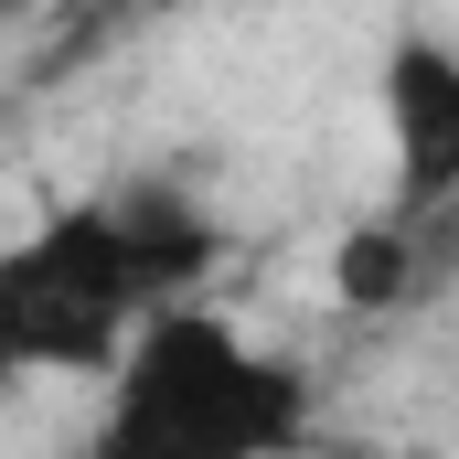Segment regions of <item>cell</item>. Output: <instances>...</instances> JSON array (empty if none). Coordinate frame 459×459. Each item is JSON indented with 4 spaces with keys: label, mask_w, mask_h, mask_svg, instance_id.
<instances>
[{
    "label": "cell",
    "mask_w": 459,
    "mask_h": 459,
    "mask_svg": "<svg viewBox=\"0 0 459 459\" xmlns=\"http://www.w3.org/2000/svg\"><path fill=\"white\" fill-rule=\"evenodd\" d=\"M97 22H128V11H160V0H86Z\"/></svg>",
    "instance_id": "cell-4"
},
{
    "label": "cell",
    "mask_w": 459,
    "mask_h": 459,
    "mask_svg": "<svg viewBox=\"0 0 459 459\" xmlns=\"http://www.w3.org/2000/svg\"><path fill=\"white\" fill-rule=\"evenodd\" d=\"M374 117L395 150V204H459V32H395L374 65Z\"/></svg>",
    "instance_id": "cell-3"
},
{
    "label": "cell",
    "mask_w": 459,
    "mask_h": 459,
    "mask_svg": "<svg viewBox=\"0 0 459 459\" xmlns=\"http://www.w3.org/2000/svg\"><path fill=\"white\" fill-rule=\"evenodd\" d=\"M321 428L310 374L246 342L214 299H171L108 363V406L86 428L97 459H278Z\"/></svg>",
    "instance_id": "cell-2"
},
{
    "label": "cell",
    "mask_w": 459,
    "mask_h": 459,
    "mask_svg": "<svg viewBox=\"0 0 459 459\" xmlns=\"http://www.w3.org/2000/svg\"><path fill=\"white\" fill-rule=\"evenodd\" d=\"M225 225L182 182H108L0 246V374H108L150 310L204 299Z\"/></svg>",
    "instance_id": "cell-1"
}]
</instances>
